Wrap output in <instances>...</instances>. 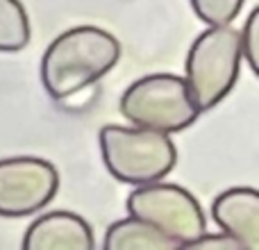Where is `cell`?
Wrapping results in <instances>:
<instances>
[{
	"mask_svg": "<svg viewBox=\"0 0 259 250\" xmlns=\"http://www.w3.org/2000/svg\"><path fill=\"white\" fill-rule=\"evenodd\" d=\"M118 107L127 123L166 134L182 132L202 114L184 77L173 73H152L134 80L123 91Z\"/></svg>",
	"mask_w": 259,
	"mask_h": 250,
	"instance_id": "277c9868",
	"label": "cell"
},
{
	"mask_svg": "<svg viewBox=\"0 0 259 250\" xmlns=\"http://www.w3.org/2000/svg\"><path fill=\"white\" fill-rule=\"evenodd\" d=\"M121 44L112 32L77 25L50 41L41 59V82L50 98L66 100L116 66Z\"/></svg>",
	"mask_w": 259,
	"mask_h": 250,
	"instance_id": "6da1fadb",
	"label": "cell"
},
{
	"mask_svg": "<svg viewBox=\"0 0 259 250\" xmlns=\"http://www.w3.org/2000/svg\"><path fill=\"white\" fill-rule=\"evenodd\" d=\"M107 171L125 184H148L166 178L178 161L170 134L141 125H105L98 132Z\"/></svg>",
	"mask_w": 259,
	"mask_h": 250,
	"instance_id": "7a4b0ae2",
	"label": "cell"
},
{
	"mask_svg": "<svg viewBox=\"0 0 259 250\" xmlns=\"http://www.w3.org/2000/svg\"><path fill=\"white\" fill-rule=\"evenodd\" d=\"M187 248H193V250H246L237 239L230 237L228 232H216V234L205 232L198 239H193Z\"/></svg>",
	"mask_w": 259,
	"mask_h": 250,
	"instance_id": "4fadbf2b",
	"label": "cell"
},
{
	"mask_svg": "<svg viewBox=\"0 0 259 250\" xmlns=\"http://www.w3.org/2000/svg\"><path fill=\"white\" fill-rule=\"evenodd\" d=\"M239 30L230 25H207L196 36L184 62V82L200 112L216 107L232 91L241 68Z\"/></svg>",
	"mask_w": 259,
	"mask_h": 250,
	"instance_id": "3957f363",
	"label": "cell"
},
{
	"mask_svg": "<svg viewBox=\"0 0 259 250\" xmlns=\"http://www.w3.org/2000/svg\"><path fill=\"white\" fill-rule=\"evenodd\" d=\"M246 0H191L196 16L205 25H230Z\"/></svg>",
	"mask_w": 259,
	"mask_h": 250,
	"instance_id": "8fae6325",
	"label": "cell"
},
{
	"mask_svg": "<svg viewBox=\"0 0 259 250\" xmlns=\"http://www.w3.org/2000/svg\"><path fill=\"white\" fill-rule=\"evenodd\" d=\"M59 189V171L41 157L0 159V216L21 219L41 212Z\"/></svg>",
	"mask_w": 259,
	"mask_h": 250,
	"instance_id": "8992f818",
	"label": "cell"
},
{
	"mask_svg": "<svg viewBox=\"0 0 259 250\" xmlns=\"http://www.w3.org/2000/svg\"><path fill=\"white\" fill-rule=\"evenodd\" d=\"M216 225L234 237L246 250H259V191L252 187H232L211 202Z\"/></svg>",
	"mask_w": 259,
	"mask_h": 250,
	"instance_id": "ba28073f",
	"label": "cell"
},
{
	"mask_svg": "<svg viewBox=\"0 0 259 250\" xmlns=\"http://www.w3.org/2000/svg\"><path fill=\"white\" fill-rule=\"evenodd\" d=\"M30 44V18L18 0H0V53H18Z\"/></svg>",
	"mask_w": 259,
	"mask_h": 250,
	"instance_id": "30bf717a",
	"label": "cell"
},
{
	"mask_svg": "<svg viewBox=\"0 0 259 250\" xmlns=\"http://www.w3.org/2000/svg\"><path fill=\"white\" fill-rule=\"evenodd\" d=\"M96 246L91 225L66 210L48 212L32 221L25 230V250H91Z\"/></svg>",
	"mask_w": 259,
	"mask_h": 250,
	"instance_id": "52a82bcc",
	"label": "cell"
},
{
	"mask_svg": "<svg viewBox=\"0 0 259 250\" xmlns=\"http://www.w3.org/2000/svg\"><path fill=\"white\" fill-rule=\"evenodd\" d=\"M239 41H241V57L250 66L252 73H257V53H259V9H252L248 14L243 27L239 30Z\"/></svg>",
	"mask_w": 259,
	"mask_h": 250,
	"instance_id": "7c38bea8",
	"label": "cell"
},
{
	"mask_svg": "<svg viewBox=\"0 0 259 250\" xmlns=\"http://www.w3.org/2000/svg\"><path fill=\"white\" fill-rule=\"evenodd\" d=\"M105 250H178V241L166 237L161 230L150 225L148 221L130 214L112 223L105 232Z\"/></svg>",
	"mask_w": 259,
	"mask_h": 250,
	"instance_id": "9c48e42d",
	"label": "cell"
},
{
	"mask_svg": "<svg viewBox=\"0 0 259 250\" xmlns=\"http://www.w3.org/2000/svg\"><path fill=\"white\" fill-rule=\"evenodd\" d=\"M125 207L132 216L148 221L178 241L180 248H187L193 239L207 232V219L200 202L180 184H166L161 180L137 184L127 196Z\"/></svg>",
	"mask_w": 259,
	"mask_h": 250,
	"instance_id": "5b68a950",
	"label": "cell"
}]
</instances>
